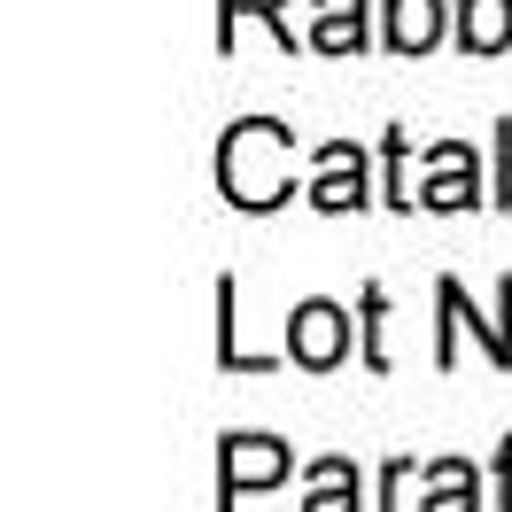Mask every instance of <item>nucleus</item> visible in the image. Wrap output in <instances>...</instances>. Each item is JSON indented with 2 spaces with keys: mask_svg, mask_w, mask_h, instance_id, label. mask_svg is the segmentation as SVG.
<instances>
[{
  "mask_svg": "<svg viewBox=\"0 0 512 512\" xmlns=\"http://www.w3.org/2000/svg\"><path fill=\"white\" fill-rule=\"evenodd\" d=\"M381 311H388V295L365 288V365H388V357H381Z\"/></svg>",
  "mask_w": 512,
  "mask_h": 512,
  "instance_id": "13",
  "label": "nucleus"
},
{
  "mask_svg": "<svg viewBox=\"0 0 512 512\" xmlns=\"http://www.w3.org/2000/svg\"><path fill=\"white\" fill-rule=\"evenodd\" d=\"M303 512H365V505H357V466H350V458H319V466H311V497H303Z\"/></svg>",
  "mask_w": 512,
  "mask_h": 512,
  "instance_id": "10",
  "label": "nucleus"
},
{
  "mask_svg": "<svg viewBox=\"0 0 512 512\" xmlns=\"http://www.w3.org/2000/svg\"><path fill=\"white\" fill-rule=\"evenodd\" d=\"M218 187L233 210H280L295 194V140L288 125H272V117H249V125L225 132L218 148Z\"/></svg>",
  "mask_w": 512,
  "mask_h": 512,
  "instance_id": "1",
  "label": "nucleus"
},
{
  "mask_svg": "<svg viewBox=\"0 0 512 512\" xmlns=\"http://www.w3.org/2000/svg\"><path fill=\"white\" fill-rule=\"evenodd\" d=\"M427 481H435V489H427V505H419V512H481V481H474L466 458H443Z\"/></svg>",
  "mask_w": 512,
  "mask_h": 512,
  "instance_id": "11",
  "label": "nucleus"
},
{
  "mask_svg": "<svg viewBox=\"0 0 512 512\" xmlns=\"http://www.w3.org/2000/svg\"><path fill=\"white\" fill-rule=\"evenodd\" d=\"M435 303H443V365H458V326H474L481 334V350H489V365H512V280H497V319H474V311H466V288H458V280H443V288H435Z\"/></svg>",
  "mask_w": 512,
  "mask_h": 512,
  "instance_id": "4",
  "label": "nucleus"
},
{
  "mask_svg": "<svg viewBox=\"0 0 512 512\" xmlns=\"http://www.w3.org/2000/svg\"><path fill=\"white\" fill-rule=\"evenodd\" d=\"M404 481H412V466L396 458V466H388V474H381V512H396V497H404Z\"/></svg>",
  "mask_w": 512,
  "mask_h": 512,
  "instance_id": "14",
  "label": "nucleus"
},
{
  "mask_svg": "<svg viewBox=\"0 0 512 512\" xmlns=\"http://www.w3.org/2000/svg\"><path fill=\"white\" fill-rule=\"evenodd\" d=\"M288 443H272V435H225V458H218V512H233V497H249V489H272V481H288Z\"/></svg>",
  "mask_w": 512,
  "mask_h": 512,
  "instance_id": "2",
  "label": "nucleus"
},
{
  "mask_svg": "<svg viewBox=\"0 0 512 512\" xmlns=\"http://www.w3.org/2000/svg\"><path fill=\"white\" fill-rule=\"evenodd\" d=\"M288 357H295V365H311V373H334V365L350 357V311H342V303H326V295L295 303V319H288Z\"/></svg>",
  "mask_w": 512,
  "mask_h": 512,
  "instance_id": "3",
  "label": "nucleus"
},
{
  "mask_svg": "<svg viewBox=\"0 0 512 512\" xmlns=\"http://www.w3.org/2000/svg\"><path fill=\"white\" fill-rule=\"evenodd\" d=\"M233 16H264L272 32L288 39V0H225V24H218V39L233 47Z\"/></svg>",
  "mask_w": 512,
  "mask_h": 512,
  "instance_id": "12",
  "label": "nucleus"
},
{
  "mask_svg": "<svg viewBox=\"0 0 512 512\" xmlns=\"http://www.w3.org/2000/svg\"><path fill=\"white\" fill-rule=\"evenodd\" d=\"M443 39V0H388V47L396 55H427Z\"/></svg>",
  "mask_w": 512,
  "mask_h": 512,
  "instance_id": "8",
  "label": "nucleus"
},
{
  "mask_svg": "<svg viewBox=\"0 0 512 512\" xmlns=\"http://www.w3.org/2000/svg\"><path fill=\"white\" fill-rule=\"evenodd\" d=\"M311 47H319V55H357V47H365V0H319Z\"/></svg>",
  "mask_w": 512,
  "mask_h": 512,
  "instance_id": "9",
  "label": "nucleus"
},
{
  "mask_svg": "<svg viewBox=\"0 0 512 512\" xmlns=\"http://www.w3.org/2000/svg\"><path fill=\"white\" fill-rule=\"evenodd\" d=\"M458 47L466 55H505L512 47V0H458Z\"/></svg>",
  "mask_w": 512,
  "mask_h": 512,
  "instance_id": "7",
  "label": "nucleus"
},
{
  "mask_svg": "<svg viewBox=\"0 0 512 512\" xmlns=\"http://www.w3.org/2000/svg\"><path fill=\"white\" fill-rule=\"evenodd\" d=\"M497 512H512V435H505V450H497Z\"/></svg>",
  "mask_w": 512,
  "mask_h": 512,
  "instance_id": "15",
  "label": "nucleus"
},
{
  "mask_svg": "<svg viewBox=\"0 0 512 512\" xmlns=\"http://www.w3.org/2000/svg\"><path fill=\"white\" fill-rule=\"evenodd\" d=\"M474 187H481L474 148H466V140H443V148H435V179L419 187V202H427V210H474Z\"/></svg>",
  "mask_w": 512,
  "mask_h": 512,
  "instance_id": "6",
  "label": "nucleus"
},
{
  "mask_svg": "<svg viewBox=\"0 0 512 512\" xmlns=\"http://www.w3.org/2000/svg\"><path fill=\"white\" fill-rule=\"evenodd\" d=\"M311 202H319V210H365V202H373L357 140H326V148H319V179H311Z\"/></svg>",
  "mask_w": 512,
  "mask_h": 512,
  "instance_id": "5",
  "label": "nucleus"
}]
</instances>
